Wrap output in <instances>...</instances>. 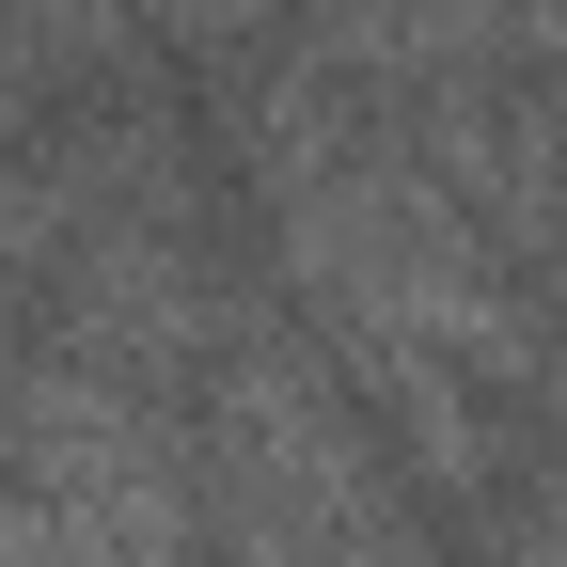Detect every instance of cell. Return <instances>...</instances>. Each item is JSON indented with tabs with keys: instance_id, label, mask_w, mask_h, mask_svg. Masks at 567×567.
<instances>
[{
	"instance_id": "obj_1",
	"label": "cell",
	"mask_w": 567,
	"mask_h": 567,
	"mask_svg": "<svg viewBox=\"0 0 567 567\" xmlns=\"http://www.w3.org/2000/svg\"><path fill=\"white\" fill-rule=\"evenodd\" d=\"M17 488H32V551H63V567H174L189 488H174L158 425H142L111 379H32Z\"/></svg>"
}]
</instances>
